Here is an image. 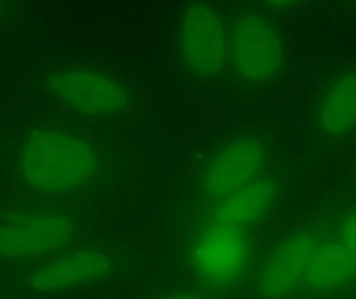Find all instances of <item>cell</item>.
Segmentation results:
<instances>
[{"instance_id":"1","label":"cell","mask_w":356,"mask_h":299,"mask_svg":"<svg viewBox=\"0 0 356 299\" xmlns=\"http://www.w3.org/2000/svg\"><path fill=\"white\" fill-rule=\"evenodd\" d=\"M15 167L29 196L65 202L99 181L104 162L95 144L85 135L67 127L44 125L23 137Z\"/></svg>"},{"instance_id":"2","label":"cell","mask_w":356,"mask_h":299,"mask_svg":"<svg viewBox=\"0 0 356 299\" xmlns=\"http://www.w3.org/2000/svg\"><path fill=\"white\" fill-rule=\"evenodd\" d=\"M261 252L251 230L198 219L177 259L188 285L215 299H234L244 293Z\"/></svg>"},{"instance_id":"3","label":"cell","mask_w":356,"mask_h":299,"mask_svg":"<svg viewBox=\"0 0 356 299\" xmlns=\"http://www.w3.org/2000/svg\"><path fill=\"white\" fill-rule=\"evenodd\" d=\"M81 211L63 200L31 198L0 208V264L15 269L48 260L81 244Z\"/></svg>"},{"instance_id":"4","label":"cell","mask_w":356,"mask_h":299,"mask_svg":"<svg viewBox=\"0 0 356 299\" xmlns=\"http://www.w3.org/2000/svg\"><path fill=\"white\" fill-rule=\"evenodd\" d=\"M129 263L131 257L123 248L79 244L43 262L16 269L17 285L31 298L60 296L111 281Z\"/></svg>"},{"instance_id":"5","label":"cell","mask_w":356,"mask_h":299,"mask_svg":"<svg viewBox=\"0 0 356 299\" xmlns=\"http://www.w3.org/2000/svg\"><path fill=\"white\" fill-rule=\"evenodd\" d=\"M356 293V211L334 234L307 230L302 279L296 299H347Z\"/></svg>"},{"instance_id":"6","label":"cell","mask_w":356,"mask_h":299,"mask_svg":"<svg viewBox=\"0 0 356 299\" xmlns=\"http://www.w3.org/2000/svg\"><path fill=\"white\" fill-rule=\"evenodd\" d=\"M44 87L60 105L91 118L115 116L131 105V93L124 83L93 69L52 71L44 79Z\"/></svg>"},{"instance_id":"7","label":"cell","mask_w":356,"mask_h":299,"mask_svg":"<svg viewBox=\"0 0 356 299\" xmlns=\"http://www.w3.org/2000/svg\"><path fill=\"white\" fill-rule=\"evenodd\" d=\"M286 50L273 23L257 12L236 19L229 31L228 62L243 80L253 85L269 83L284 68Z\"/></svg>"},{"instance_id":"8","label":"cell","mask_w":356,"mask_h":299,"mask_svg":"<svg viewBox=\"0 0 356 299\" xmlns=\"http://www.w3.org/2000/svg\"><path fill=\"white\" fill-rule=\"evenodd\" d=\"M229 31L217 8L192 2L180 19L179 49L186 68L203 78L219 75L228 62Z\"/></svg>"},{"instance_id":"9","label":"cell","mask_w":356,"mask_h":299,"mask_svg":"<svg viewBox=\"0 0 356 299\" xmlns=\"http://www.w3.org/2000/svg\"><path fill=\"white\" fill-rule=\"evenodd\" d=\"M267 150L259 137L243 135L218 151L203 171L196 198L209 208L261 177Z\"/></svg>"},{"instance_id":"10","label":"cell","mask_w":356,"mask_h":299,"mask_svg":"<svg viewBox=\"0 0 356 299\" xmlns=\"http://www.w3.org/2000/svg\"><path fill=\"white\" fill-rule=\"evenodd\" d=\"M277 196L275 180L261 176L221 202L202 209L199 219L252 231L269 216Z\"/></svg>"},{"instance_id":"11","label":"cell","mask_w":356,"mask_h":299,"mask_svg":"<svg viewBox=\"0 0 356 299\" xmlns=\"http://www.w3.org/2000/svg\"><path fill=\"white\" fill-rule=\"evenodd\" d=\"M316 120L322 133L340 137L356 127V71L337 77L320 100Z\"/></svg>"},{"instance_id":"12","label":"cell","mask_w":356,"mask_h":299,"mask_svg":"<svg viewBox=\"0 0 356 299\" xmlns=\"http://www.w3.org/2000/svg\"><path fill=\"white\" fill-rule=\"evenodd\" d=\"M144 299H215L211 296H207L204 292L186 285L180 286V287L171 288V289L164 290V291L158 292L152 294L148 298Z\"/></svg>"},{"instance_id":"13","label":"cell","mask_w":356,"mask_h":299,"mask_svg":"<svg viewBox=\"0 0 356 299\" xmlns=\"http://www.w3.org/2000/svg\"><path fill=\"white\" fill-rule=\"evenodd\" d=\"M6 4H4L3 2H0V17L6 12Z\"/></svg>"}]
</instances>
